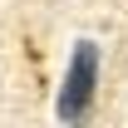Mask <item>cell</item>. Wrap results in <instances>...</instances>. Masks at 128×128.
<instances>
[{"mask_svg": "<svg viewBox=\"0 0 128 128\" xmlns=\"http://www.w3.org/2000/svg\"><path fill=\"white\" fill-rule=\"evenodd\" d=\"M74 128H84V123H74Z\"/></svg>", "mask_w": 128, "mask_h": 128, "instance_id": "2", "label": "cell"}, {"mask_svg": "<svg viewBox=\"0 0 128 128\" xmlns=\"http://www.w3.org/2000/svg\"><path fill=\"white\" fill-rule=\"evenodd\" d=\"M94 89H98V44L94 40H79L74 54H69V69H64L54 113H59L69 128L84 123V113H89V104H94Z\"/></svg>", "mask_w": 128, "mask_h": 128, "instance_id": "1", "label": "cell"}]
</instances>
